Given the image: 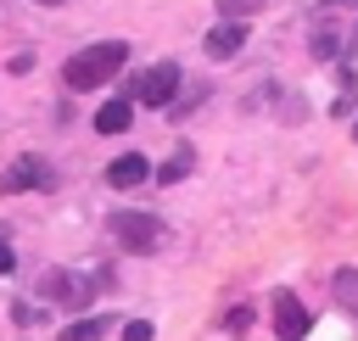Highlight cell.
Masks as SVG:
<instances>
[{
	"label": "cell",
	"mask_w": 358,
	"mask_h": 341,
	"mask_svg": "<svg viewBox=\"0 0 358 341\" xmlns=\"http://www.w3.org/2000/svg\"><path fill=\"white\" fill-rule=\"evenodd\" d=\"M123 61H129V39H95V45H84V50H73V56H67L62 84H67L73 95H84V89L106 84Z\"/></svg>",
	"instance_id": "1"
},
{
	"label": "cell",
	"mask_w": 358,
	"mask_h": 341,
	"mask_svg": "<svg viewBox=\"0 0 358 341\" xmlns=\"http://www.w3.org/2000/svg\"><path fill=\"white\" fill-rule=\"evenodd\" d=\"M112 240L123 252H157L168 240V224L157 212H112Z\"/></svg>",
	"instance_id": "2"
},
{
	"label": "cell",
	"mask_w": 358,
	"mask_h": 341,
	"mask_svg": "<svg viewBox=\"0 0 358 341\" xmlns=\"http://www.w3.org/2000/svg\"><path fill=\"white\" fill-rule=\"evenodd\" d=\"M179 84H185L179 61H157V67H145V73L134 78V101H140V106H173V101H179Z\"/></svg>",
	"instance_id": "3"
},
{
	"label": "cell",
	"mask_w": 358,
	"mask_h": 341,
	"mask_svg": "<svg viewBox=\"0 0 358 341\" xmlns=\"http://www.w3.org/2000/svg\"><path fill=\"white\" fill-rule=\"evenodd\" d=\"M39 291H45V302H56V307H90V296H95L90 274H78V268H50V274L39 280Z\"/></svg>",
	"instance_id": "4"
},
{
	"label": "cell",
	"mask_w": 358,
	"mask_h": 341,
	"mask_svg": "<svg viewBox=\"0 0 358 341\" xmlns=\"http://www.w3.org/2000/svg\"><path fill=\"white\" fill-rule=\"evenodd\" d=\"M56 184V173H50V162H39V157H17L6 173H0V196H22V190H50Z\"/></svg>",
	"instance_id": "5"
},
{
	"label": "cell",
	"mask_w": 358,
	"mask_h": 341,
	"mask_svg": "<svg viewBox=\"0 0 358 341\" xmlns=\"http://www.w3.org/2000/svg\"><path fill=\"white\" fill-rule=\"evenodd\" d=\"M308 324H313V313H308L291 291H280V296H274V330H280V341H302Z\"/></svg>",
	"instance_id": "6"
},
{
	"label": "cell",
	"mask_w": 358,
	"mask_h": 341,
	"mask_svg": "<svg viewBox=\"0 0 358 341\" xmlns=\"http://www.w3.org/2000/svg\"><path fill=\"white\" fill-rule=\"evenodd\" d=\"M241 45H246V22L241 17H218V28L207 34V56L229 61V56H241Z\"/></svg>",
	"instance_id": "7"
},
{
	"label": "cell",
	"mask_w": 358,
	"mask_h": 341,
	"mask_svg": "<svg viewBox=\"0 0 358 341\" xmlns=\"http://www.w3.org/2000/svg\"><path fill=\"white\" fill-rule=\"evenodd\" d=\"M140 179H151V162H145L140 151H129V157H117V162L106 168V184H112V190H134Z\"/></svg>",
	"instance_id": "8"
},
{
	"label": "cell",
	"mask_w": 358,
	"mask_h": 341,
	"mask_svg": "<svg viewBox=\"0 0 358 341\" xmlns=\"http://www.w3.org/2000/svg\"><path fill=\"white\" fill-rule=\"evenodd\" d=\"M134 123V101L129 95H117V101H106L101 112H95V134H123Z\"/></svg>",
	"instance_id": "9"
},
{
	"label": "cell",
	"mask_w": 358,
	"mask_h": 341,
	"mask_svg": "<svg viewBox=\"0 0 358 341\" xmlns=\"http://www.w3.org/2000/svg\"><path fill=\"white\" fill-rule=\"evenodd\" d=\"M330 291H336V302L358 319V268H336V280H330Z\"/></svg>",
	"instance_id": "10"
},
{
	"label": "cell",
	"mask_w": 358,
	"mask_h": 341,
	"mask_svg": "<svg viewBox=\"0 0 358 341\" xmlns=\"http://www.w3.org/2000/svg\"><path fill=\"white\" fill-rule=\"evenodd\" d=\"M101 330H106V319H101V313H90V319L67 324V330H62V341H101Z\"/></svg>",
	"instance_id": "11"
},
{
	"label": "cell",
	"mask_w": 358,
	"mask_h": 341,
	"mask_svg": "<svg viewBox=\"0 0 358 341\" xmlns=\"http://www.w3.org/2000/svg\"><path fill=\"white\" fill-rule=\"evenodd\" d=\"M308 50H313V61H336L341 56V34H313Z\"/></svg>",
	"instance_id": "12"
},
{
	"label": "cell",
	"mask_w": 358,
	"mask_h": 341,
	"mask_svg": "<svg viewBox=\"0 0 358 341\" xmlns=\"http://www.w3.org/2000/svg\"><path fill=\"white\" fill-rule=\"evenodd\" d=\"M185 173H190V151H179V157H168V162L157 168V179H162V184H179Z\"/></svg>",
	"instance_id": "13"
},
{
	"label": "cell",
	"mask_w": 358,
	"mask_h": 341,
	"mask_svg": "<svg viewBox=\"0 0 358 341\" xmlns=\"http://www.w3.org/2000/svg\"><path fill=\"white\" fill-rule=\"evenodd\" d=\"M213 6H218V17H241V22H246V17H252L263 0H213Z\"/></svg>",
	"instance_id": "14"
},
{
	"label": "cell",
	"mask_w": 358,
	"mask_h": 341,
	"mask_svg": "<svg viewBox=\"0 0 358 341\" xmlns=\"http://www.w3.org/2000/svg\"><path fill=\"white\" fill-rule=\"evenodd\" d=\"M123 341H151V324H145V319H129V324H123Z\"/></svg>",
	"instance_id": "15"
},
{
	"label": "cell",
	"mask_w": 358,
	"mask_h": 341,
	"mask_svg": "<svg viewBox=\"0 0 358 341\" xmlns=\"http://www.w3.org/2000/svg\"><path fill=\"white\" fill-rule=\"evenodd\" d=\"M0 274H17V257H11V246H6V235H0Z\"/></svg>",
	"instance_id": "16"
},
{
	"label": "cell",
	"mask_w": 358,
	"mask_h": 341,
	"mask_svg": "<svg viewBox=\"0 0 358 341\" xmlns=\"http://www.w3.org/2000/svg\"><path fill=\"white\" fill-rule=\"evenodd\" d=\"M39 6H67V0H39Z\"/></svg>",
	"instance_id": "17"
},
{
	"label": "cell",
	"mask_w": 358,
	"mask_h": 341,
	"mask_svg": "<svg viewBox=\"0 0 358 341\" xmlns=\"http://www.w3.org/2000/svg\"><path fill=\"white\" fill-rule=\"evenodd\" d=\"M352 140H358V117H352Z\"/></svg>",
	"instance_id": "18"
},
{
	"label": "cell",
	"mask_w": 358,
	"mask_h": 341,
	"mask_svg": "<svg viewBox=\"0 0 358 341\" xmlns=\"http://www.w3.org/2000/svg\"><path fill=\"white\" fill-rule=\"evenodd\" d=\"M352 39H358V34H352Z\"/></svg>",
	"instance_id": "19"
}]
</instances>
